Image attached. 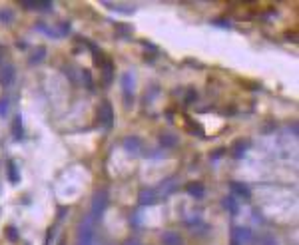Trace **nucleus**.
<instances>
[{
  "mask_svg": "<svg viewBox=\"0 0 299 245\" xmlns=\"http://www.w3.org/2000/svg\"><path fill=\"white\" fill-rule=\"evenodd\" d=\"M126 147H128V149H132V147H134V149H138V147H140V144H138V140H136V138H134V140H126Z\"/></svg>",
  "mask_w": 299,
  "mask_h": 245,
  "instance_id": "nucleus-22",
  "label": "nucleus"
},
{
  "mask_svg": "<svg viewBox=\"0 0 299 245\" xmlns=\"http://www.w3.org/2000/svg\"><path fill=\"white\" fill-rule=\"evenodd\" d=\"M186 190H188L190 196L201 197V196H203V183H199V181H192V183H188V186H186Z\"/></svg>",
  "mask_w": 299,
  "mask_h": 245,
  "instance_id": "nucleus-9",
  "label": "nucleus"
},
{
  "mask_svg": "<svg viewBox=\"0 0 299 245\" xmlns=\"http://www.w3.org/2000/svg\"><path fill=\"white\" fill-rule=\"evenodd\" d=\"M12 134H14V138H16V140H20V138H22V120H20V116H16V120H14Z\"/></svg>",
  "mask_w": 299,
  "mask_h": 245,
  "instance_id": "nucleus-15",
  "label": "nucleus"
},
{
  "mask_svg": "<svg viewBox=\"0 0 299 245\" xmlns=\"http://www.w3.org/2000/svg\"><path fill=\"white\" fill-rule=\"evenodd\" d=\"M106 6L116 8V10H124V12H132L134 10V6H126V4H106Z\"/></svg>",
  "mask_w": 299,
  "mask_h": 245,
  "instance_id": "nucleus-19",
  "label": "nucleus"
},
{
  "mask_svg": "<svg viewBox=\"0 0 299 245\" xmlns=\"http://www.w3.org/2000/svg\"><path fill=\"white\" fill-rule=\"evenodd\" d=\"M44 58H46V50L44 48H38L36 52H32V56H30V64H40Z\"/></svg>",
  "mask_w": 299,
  "mask_h": 245,
  "instance_id": "nucleus-12",
  "label": "nucleus"
},
{
  "mask_svg": "<svg viewBox=\"0 0 299 245\" xmlns=\"http://www.w3.org/2000/svg\"><path fill=\"white\" fill-rule=\"evenodd\" d=\"M196 92H190V96H188V102H194V98H198V96H194Z\"/></svg>",
  "mask_w": 299,
  "mask_h": 245,
  "instance_id": "nucleus-25",
  "label": "nucleus"
},
{
  "mask_svg": "<svg viewBox=\"0 0 299 245\" xmlns=\"http://www.w3.org/2000/svg\"><path fill=\"white\" fill-rule=\"evenodd\" d=\"M160 142H162V146H166V147H174L175 146V136H172V134H164L162 138H160Z\"/></svg>",
  "mask_w": 299,
  "mask_h": 245,
  "instance_id": "nucleus-16",
  "label": "nucleus"
},
{
  "mask_svg": "<svg viewBox=\"0 0 299 245\" xmlns=\"http://www.w3.org/2000/svg\"><path fill=\"white\" fill-rule=\"evenodd\" d=\"M233 239L239 243V241H248L249 239V229H244V227H235L233 229Z\"/></svg>",
  "mask_w": 299,
  "mask_h": 245,
  "instance_id": "nucleus-10",
  "label": "nucleus"
},
{
  "mask_svg": "<svg viewBox=\"0 0 299 245\" xmlns=\"http://www.w3.org/2000/svg\"><path fill=\"white\" fill-rule=\"evenodd\" d=\"M38 8H42V10H50V8H52V2H38Z\"/></svg>",
  "mask_w": 299,
  "mask_h": 245,
  "instance_id": "nucleus-23",
  "label": "nucleus"
},
{
  "mask_svg": "<svg viewBox=\"0 0 299 245\" xmlns=\"http://www.w3.org/2000/svg\"><path fill=\"white\" fill-rule=\"evenodd\" d=\"M231 188L239 194V196H244V197H249V190L248 186H244V183H237V181H231Z\"/></svg>",
  "mask_w": 299,
  "mask_h": 245,
  "instance_id": "nucleus-13",
  "label": "nucleus"
},
{
  "mask_svg": "<svg viewBox=\"0 0 299 245\" xmlns=\"http://www.w3.org/2000/svg\"><path fill=\"white\" fill-rule=\"evenodd\" d=\"M122 86H124V102H126V106H130L132 100H134V94H132L134 80H132V74H130V72L124 74V78H122Z\"/></svg>",
  "mask_w": 299,
  "mask_h": 245,
  "instance_id": "nucleus-2",
  "label": "nucleus"
},
{
  "mask_svg": "<svg viewBox=\"0 0 299 245\" xmlns=\"http://www.w3.org/2000/svg\"><path fill=\"white\" fill-rule=\"evenodd\" d=\"M224 207H225L229 213H233V216L237 213V203H235L233 197H225V199H224Z\"/></svg>",
  "mask_w": 299,
  "mask_h": 245,
  "instance_id": "nucleus-14",
  "label": "nucleus"
},
{
  "mask_svg": "<svg viewBox=\"0 0 299 245\" xmlns=\"http://www.w3.org/2000/svg\"><path fill=\"white\" fill-rule=\"evenodd\" d=\"M8 114V100H0V116Z\"/></svg>",
  "mask_w": 299,
  "mask_h": 245,
  "instance_id": "nucleus-20",
  "label": "nucleus"
},
{
  "mask_svg": "<svg viewBox=\"0 0 299 245\" xmlns=\"http://www.w3.org/2000/svg\"><path fill=\"white\" fill-rule=\"evenodd\" d=\"M6 233L10 235V239H12V241H16V229H14V227H8V229H6Z\"/></svg>",
  "mask_w": 299,
  "mask_h": 245,
  "instance_id": "nucleus-24",
  "label": "nucleus"
},
{
  "mask_svg": "<svg viewBox=\"0 0 299 245\" xmlns=\"http://www.w3.org/2000/svg\"><path fill=\"white\" fill-rule=\"evenodd\" d=\"M78 245H92V221H88L82 227V235H80V243Z\"/></svg>",
  "mask_w": 299,
  "mask_h": 245,
  "instance_id": "nucleus-7",
  "label": "nucleus"
},
{
  "mask_svg": "<svg viewBox=\"0 0 299 245\" xmlns=\"http://www.w3.org/2000/svg\"><path fill=\"white\" fill-rule=\"evenodd\" d=\"M231 245H239V243H237V241H235V239H231Z\"/></svg>",
  "mask_w": 299,
  "mask_h": 245,
  "instance_id": "nucleus-26",
  "label": "nucleus"
},
{
  "mask_svg": "<svg viewBox=\"0 0 299 245\" xmlns=\"http://www.w3.org/2000/svg\"><path fill=\"white\" fill-rule=\"evenodd\" d=\"M106 201H108L106 192H100V194H96V196H94V203H92V218H94V220H96V218L100 216V213L104 211Z\"/></svg>",
  "mask_w": 299,
  "mask_h": 245,
  "instance_id": "nucleus-3",
  "label": "nucleus"
},
{
  "mask_svg": "<svg viewBox=\"0 0 299 245\" xmlns=\"http://www.w3.org/2000/svg\"><path fill=\"white\" fill-rule=\"evenodd\" d=\"M102 70H104V84H110L112 78H114V72H112V62L110 60H106V62H102Z\"/></svg>",
  "mask_w": 299,
  "mask_h": 245,
  "instance_id": "nucleus-11",
  "label": "nucleus"
},
{
  "mask_svg": "<svg viewBox=\"0 0 299 245\" xmlns=\"http://www.w3.org/2000/svg\"><path fill=\"white\" fill-rule=\"evenodd\" d=\"M14 78H16V70L10 64H4L2 72H0V84H2V86H12Z\"/></svg>",
  "mask_w": 299,
  "mask_h": 245,
  "instance_id": "nucleus-4",
  "label": "nucleus"
},
{
  "mask_svg": "<svg viewBox=\"0 0 299 245\" xmlns=\"http://www.w3.org/2000/svg\"><path fill=\"white\" fill-rule=\"evenodd\" d=\"M82 78H84V84H86L88 88H92V78H90V72H88V70L82 72Z\"/></svg>",
  "mask_w": 299,
  "mask_h": 245,
  "instance_id": "nucleus-21",
  "label": "nucleus"
},
{
  "mask_svg": "<svg viewBox=\"0 0 299 245\" xmlns=\"http://www.w3.org/2000/svg\"><path fill=\"white\" fill-rule=\"evenodd\" d=\"M0 20H2L4 24H10L12 22V12L10 10H2L0 12Z\"/></svg>",
  "mask_w": 299,
  "mask_h": 245,
  "instance_id": "nucleus-18",
  "label": "nucleus"
},
{
  "mask_svg": "<svg viewBox=\"0 0 299 245\" xmlns=\"http://www.w3.org/2000/svg\"><path fill=\"white\" fill-rule=\"evenodd\" d=\"M98 120H100V124H104L106 128L112 126V122H114V110H112V104L110 102H102V106L98 108Z\"/></svg>",
  "mask_w": 299,
  "mask_h": 245,
  "instance_id": "nucleus-1",
  "label": "nucleus"
},
{
  "mask_svg": "<svg viewBox=\"0 0 299 245\" xmlns=\"http://www.w3.org/2000/svg\"><path fill=\"white\" fill-rule=\"evenodd\" d=\"M249 147V144H248V140H239L233 147H231V156L235 158V160H239V158H244V154H246V149Z\"/></svg>",
  "mask_w": 299,
  "mask_h": 245,
  "instance_id": "nucleus-6",
  "label": "nucleus"
},
{
  "mask_svg": "<svg viewBox=\"0 0 299 245\" xmlns=\"http://www.w3.org/2000/svg\"><path fill=\"white\" fill-rule=\"evenodd\" d=\"M156 199H158V196H156L154 190H142L140 192V205H152V203H156Z\"/></svg>",
  "mask_w": 299,
  "mask_h": 245,
  "instance_id": "nucleus-5",
  "label": "nucleus"
},
{
  "mask_svg": "<svg viewBox=\"0 0 299 245\" xmlns=\"http://www.w3.org/2000/svg\"><path fill=\"white\" fill-rule=\"evenodd\" d=\"M162 241H164V245H182V237H179L175 231H166Z\"/></svg>",
  "mask_w": 299,
  "mask_h": 245,
  "instance_id": "nucleus-8",
  "label": "nucleus"
},
{
  "mask_svg": "<svg viewBox=\"0 0 299 245\" xmlns=\"http://www.w3.org/2000/svg\"><path fill=\"white\" fill-rule=\"evenodd\" d=\"M8 170H10V181L16 183V181H18V173H16V166H14V162H8Z\"/></svg>",
  "mask_w": 299,
  "mask_h": 245,
  "instance_id": "nucleus-17",
  "label": "nucleus"
}]
</instances>
